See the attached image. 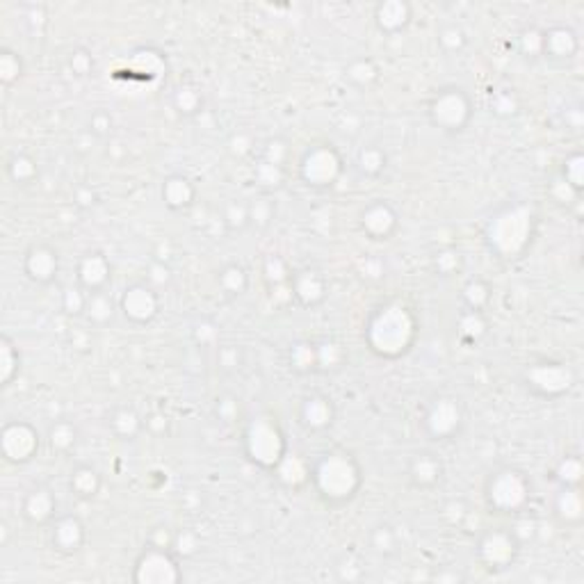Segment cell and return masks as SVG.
Here are the masks:
<instances>
[{"label":"cell","instance_id":"26","mask_svg":"<svg viewBox=\"0 0 584 584\" xmlns=\"http://www.w3.org/2000/svg\"><path fill=\"white\" fill-rule=\"evenodd\" d=\"M345 78L358 90H367L379 80V66L370 58H358L345 66Z\"/></svg>","mask_w":584,"mask_h":584},{"label":"cell","instance_id":"24","mask_svg":"<svg viewBox=\"0 0 584 584\" xmlns=\"http://www.w3.org/2000/svg\"><path fill=\"white\" fill-rule=\"evenodd\" d=\"M101 486H103V480H101L99 471L92 468V465H80V468L74 471V475H71V491H74V495L80 498V500H92V498H96Z\"/></svg>","mask_w":584,"mask_h":584},{"label":"cell","instance_id":"29","mask_svg":"<svg viewBox=\"0 0 584 584\" xmlns=\"http://www.w3.org/2000/svg\"><path fill=\"white\" fill-rule=\"evenodd\" d=\"M84 311H87V315H90L92 323L105 324L108 320H112L114 304H112V299L105 295V290L92 292L90 299H87V308H84Z\"/></svg>","mask_w":584,"mask_h":584},{"label":"cell","instance_id":"2","mask_svg":"<svg viewBox=\"0 0 584 584\" xmlns=\"http://www.w3.org/2000/svg\"><path fill=\"white\" fill-rule=\"evenodd\" d=\"M317 493L327 502H347L361 486V468L347 452H329L317 461L313 471Z\"/></svg>","mask_w":584,"mask_h":584},{"label":"cell","instance_id":"14","mask_svg":"<svg viewBox=\"0 0 584 584\" xmlns=\"http://www.w3.org/2000/svg\"><path fill=\"white\" fill-rule=\"evenodd\" d=\"M112 277V268L103 252H87L78 262V286L87 295L105 290Z\"/></svg>","mask_w":584,"mask_h":584},{"label":"cell","instance_id":"32","mask_svg":"<svg viewBox=\"0 0 584 584\" xmlns=\"http://www.w3.org/2000/svg\"><path fill=\"white\" fill-rule=\"evenodd\" d=\"M219 283H222V288L228 295L235 297V295H243V292L247 290L249 277L247 272H244V268H240V265H226V268L222 270V274H219Z\"/></svg>","mask_w":584,"mask_h":584},{"label":"cell","instance_id":"27","mask_svg":"<svg viewBox=\"0 0 584 584\" xmlns=\"http://www.w3.org/2000/svg\"><path fill=\"white\" fill-rule=\"evenodd\" d=\"M75 441H78V429H75L71 422L60 420V422H55V425H50L49 446L53 452L66 455V452L75 446Z\"/></svg>","mask_w":584,"mask_h":584},{"label":"cell","instance_id":"16","mask_svg":"<svg viewBox=\"0 0 584 584\" xmlns=\"http://www.w3.org/2000/svg\"><path fill=\"white\" fill-rule=\"evenodd\" d=\"M580 50L578 35L566 25H554L550 31H544V50L541 58L553 62H569L573 60Z\"/></svg>","mask_w":584,"mask_h":584},{"label":"cell","instance_id":"39","mask_svg":"<svg viewBox=\"0 0 584 584\" xmlns=\"http://www.w3.org/2000/svg\"><path fill=\"white\" fill-rule=\"evenodd\" d=\"M69 65L75 75H87L92 69H94V60H92V55L84 49H78L75 53H71Z\"/></svg>","mask_w":584,"mask_h":584},{"label":"cell","instance_id":"15","mask_svg":"<svg viewBox=\"0 0 584 584\" xmlns=\"http://www.w3.org/2000/svg\"><path fill=\"white\" fill-rule=\"evenodd\" d=\"M50 545L62 554L78 553L84 545V525L78 516H58L50 527Z\"/></svg>","mask_w":584,"mask_h":584},{"label":"cell","instance_id":"1","mask_svg":"<svg viewBox=\"0 0 584 584\" xmlns=\"http://www.w3.org/2000/svg\"><path fill=\"white\" fill-rule=\"evenodd\" d=\"M416 333V320L404 306L388 304L372 315L367 324V342L379 357L395 358L409 350Z\"/></svg>","mask_w":584,"mask_h":584},{"label":"cell","instance_id":"30","mask_svg":"<svg viewBox=\"0 0 584 584\" xmlns=\"http://www.w3.org/2000/svg\"><path fill=\"white\" fill-rule=\"evenodd\" d=\"M21 75H23V60H21V55L10 49L0 50V78H3V84L12 87L14 83H19Z\"/></svg>","mask_w":584,"mask_h":584},{"label":"cell","instance_id":"34","mask_svg":"<svg viewBox=\"0 0 584 584\" xmlns=\"http://www.w3.org/2000/svg\"><path fill=\"white\" fill-rule=\"evenodd\" d=\"M562 179L575 194L582 192V155L573 154L571 158H566L564 167H562Z\"/></svg>","mask_w":584,"mask_h":584},{"label":"cell","instance_id":"22","mask_svg":"<svg viewBox=\"0 0 584 584\" xmlns=\"http://www.w3.org/2000/svg\"><path fill=\"white\" fill-rule=\"evenodd\" d=\"M197 199V188L188 176H169L163 185V201L167 203L172 210H185L190 208Z\"/></svg>","mask_w":584,"mask_h":584},{"label":"cell","instance_id":"8","mask_svg":"<svg viewBox=\"0 0 584 584\" xmlns=\"http://www.w3.org/2000/svg\"><path fill=\"white\" fill-rule=\"evenodd\" d=\"M179 578L181 571L176 560H173L172 548L149 545L137 560V566H135V580L137 582H176Z\"/></svg>","mask_w":584,"mask_h":584},{"label":"cell","instance_id":"23","mask_svg":"<svg viewBox=\"0 0 584 584\" xmlns=\"http://www.w3.org/2000/svg\"><path fill=\"white\" fill-rule=\"evenodd\" d=\"M108 425L110 429L114 431V436H119L121 441H133L135 436L142 434L144 429V420L137 416L135 409H130V406H119V409H114Z\"/></svg>","mask_w":584,"mask_h":584},{"label":"cell","instance_id":"37","mask_svg":"<svg viewBox=\"0 0 584 584\" xmlns=\"http://www.w3.org/2000/svg\"><path fill=\"white\" fill-rule=\"evenodd\" d=\"M438 44H441L447 53H455V50L464 49V46L468 44V40H465V32L461 31L459 25H447V28H443V31L438 32Z\"/></svg>","mask_w":584,"mask_h":584},{"label":"cell","instance_id":"6","mask_svg":"<svg viewBox=\"0 0 584 584\" xmlns=\"http://www.w3.org/2000/svg\"><path fill=\"white\" fill-rule=\"evenodd\" d=\"M41 446V436L31 422L16 420L7 422L0 431V450H3V459L10 464H28L37 456Z\"/></svg>","mask_w":584,"mask_h":584},{"label":"cell","instance_id":"10","mask_svg":"<svg viewBox=\"0 0 584 584\" xmlns=\"http://www.w3.org/2000/svg\"><path fill=\"white\" fill-rule=\"evenodd\" d=\"M277 429V422L272 425V422L258 420L247 431L249 455H252L253 461H258L261 465H268V468L283 459V436L277 434L272 441H268Z\"/></svg>","mask_w":584,"mask_h":584},{"label":"cell","instance_id":"5","mask_svg":"<svg viewBox=\"0 0 584 584\" xmlns=\"http://www.w3.org/2000/svg\"><path fill=\"white\" fill-rule=\"evenodd\" d=\"M342 172V158L332 144L313 146L299 160V176L306 185L317 190L332 188Z\"/></svg>","mask_w":584,"mask_h":584},{"label":"cell","instance_id":"33","mask_svg":"<svg viewBox=\"0 0 584 584\" xmlns=\"http://www.w3.org/2000/svg\"><path fill=\"white\" fill-rule=\"evenodd\" d=\"M173 105H176V110H179L183 117H192V114H197L199 110H201L203 99L201 94H199V90H194V87H190V84H183V87L176 90Z\"/></svg>","mask_w":584,"mask_h":584},{"label":"cell","instance_id":"36","mask_svg":"<svg viewBox=\"0 0 584 584\" xmlns=\"http://www.w3.org/2000/svg\"><path fill=\"white\" fill-rule=\"evenodd\" d=\"M520 50H523L525 58H541V50H544V31H536V28H527V31L520 32Z\"/></svg>","mask_w":584,"mask_h":584},{"label":"cell","instance_id":"18","mask_svg":"<svg viewBox=\"0 0 584 584\" xmlns=\"http://www.w3.org/2000/svg\"><path fill=\"white\" fill-rule=\"evenodd\" d=\"M413 19V10L409 3H400V0H393V3H379L375 7V21L379 25V31L388 32V35H397V32L406 31L409 23Z\"/></svg>","mask_w":584,"mask_h":584},{"label":"cell","instance_id":"38","mask_svg":"<svg viewBox=\"0 0 584 584\" xmlns=\"http://www.w3.org/2000/svg\"><path fill=\"white\" fill-rule=\"evenodd\" d=\"M87 299H90V295L80 286L69 288L65 295V311L69 313V315H83L84 308H87Z\"/></svg>","mask_w":584,"mask_h":584},{"label":"cell","instance_id":"11","mask_svg":"<svg viewBox=\"0 0 584 584\" xmlns=\"http://www.w3.org/2000/svg\"><path fill=\"white\" fill-rule=\"evenodd\" d=\"M518 554V536L514 530H493L482 539L480 560L486 569H507Z\"/></svg>","mask_w":584,"mask_h":584},{"label":"cell","instance_id":"9","mask_svg":"<svg viewBox=\"0 0 584 584\" xmlns=\"http://www.w3.org/2000/svg\"><path fill=\"white\" fill-rule=\"evenodd\" d=\"M119 308L133 324L154 323L155 315L160 313L158 292H155V288L149 286V283H135V286L124 290Z\"/></svg>","mask_w":584,"mask_h":584},{"label":"cell","instance_id":"20","mask_svg":"<svg viewBox=\"0 0 584 584\" xmlns=\"http://www.w3.org/2000/svg\"><path fill=\"white\" fill-rule=\"evenodd\" d=\"M290 290L292 297L297 299L299 304H304V306H315V304L323 302L324 295H327V283H324V279L317 272L306 270V272H299L295 274V277H290Z\"/></svg>","mask_w":584,"mask_h":584},{"label":"cell","instance_id":"35","mask_svg":"<svg viewBox=\"0 0 584 584\" xmlns=\"http://www.w3.org/2000/svg\"><path fill=\"white\" fill-rule=\"evenodd\" d=\"M370 539L379 554H393L397 550V535L391 525H379V527H375Z\"/></svg>","mask_w":584,"mask_h":584},{"label":"cell","instance_id":"40","mask_svg":"<svg viewBox=\"0 0 584 584\" xmlns=\"http://www.w3.org/2000/svg\"><path fill=\"white\" fill-rule=\"evenodd\" d=\"M110 126H112V119H110V117L105 112H96L94 117H92V121H90V128L94 130V133H99V135L108 133Z\"/></svg>","mask_w":584,"mask_h":584},{"label":"cell","instance_id":"21","mask_svg":"<svg viewBox=\"0 0 584 584\" xmlns=\"http://www.w3.org/2000/svg\"><path fill=\"white\" fill-rule=\"evenodd\" d=\"M443 475V464L441 459L431 452H420L411 459L409 464V480L418 489H431L441 482Z\"/></svg>","mask_w":584,"mask_h":584},{"label":"cell","instance_id":"31","mask_svg":"<svg viewBox=\"0 0 584 584\" xmlns=\"http://www.w3.org/2000/svg\"><path fill=\"white\" fill-rule=\"evenodd\" d=\"M357 164L366 176H379L386 169V154L379 146H366L358 151Z\"/></svg>","mask_w":584,"mask_h":584},{"label":"cell","instance_id":"12","mask_svg":"<svg viewBox=\"0 0 584 584\" xmlns=\"http://www.w3.org/2000/svg\"><path fill=\"white\" fill-rule=\"evenodd\" d=\"M23 272L40 286H49L60 272V256L50 244H32L23 258Z\"/></svg>","mask_w":584,"mask_h":584},{"label":"cell","instance_id":"13","mask_svg":"<svg viewBox=\"0 0 584 584\" xmlns=\"http://www.w3.org/2000/svg\"><path fill=\"white\" fill-rule=\"evenodd\" d=\"M361 228L370 235V240H391L393 233L397 231V213L391 203L376 199L363 208Z\"/></svg>","mask_w":584,"mask_h":584},{"label":"cell","instance_id":"7","mask_svg":"<svg viewBox=\"0 0 584 584\" xmlns=\"http://www.w3.org/2000/svg\"><path fill=\"white\" fill-rule=\"evenodd\" d=\"M461 420H464V413L455 397H436L422 418V425L431 436V441H447L459 431Z\"/></svg>","mask_w":584,"mask_h":584},{"label":"cell","instance_id":"3","mask_svg":"<svg viewBox=\"0 0 584 584\" xmlns=\"http://www.w3.org/2000/svg\"><path fill=\"white\" fill-rule=\"evenodd\" d=\"M473 117V101L461 87H443L429 103V121L447 135L461 133Z\"/></svg>","mask_w":584,"mask_h":584},{"label":"cell","instance_id":"17","mask_svg":"<svg viewBox=\"0 0 584 584\" xmlns=\"http://www.w3.org/2000/svg\"><path fill=\"white\" fill-rule=\"evenodd\" d=\"M21 514L32 525L53 523V520L58 518V500H55V495L50 493V489L37 486V489H32L31 493L25 495Z\"/></svg>","mask_w":584,"mask_h":584},{"label":"cell","instance_id":"25","mask_svg":"<svg viewBox=\"0 0 584 584\" xmlns=\"http://www.w3.org/2000/svg\"><path fill=\"white\" fill-rule=\"evenodd\" d=\"M7 176L14 185H31L40 179V167L37 160L28 154H14L7 160Z\"/></svg>","mask_w":584,"mask_h":584},{"label":"cell","instance_id":"4","mask_svg":"<svg viewBox=\"0 0 584 584\" xmlns=\"http://www.w3.org/2000/svg\"><path fill=\"white\" fill-rule=\"evenodd\" d=\"M532 486L523 473L514 468L498 471L486 486V500L498 514H518L530 502Z\"/></svg>","mask_w":584,"mask_h":584},{"label":"cell","instance_id":"28","mask_svg":"<svg viewBox=\"0 0 584 584\" xmlns=\"http://www.w3.org/2000/svg\"><path fill=\"white\" fill-rule=\"evenodd\" d=\"M0 357H3V386H10L21 372V354L7 336L0 341Z\"/></svg>","mask_w":584,"mask_h":584},{"label":"cell","instance_id":"19","mask_svg":"<svg viewBox=\"0 0 584 584\" xmlns=\"http://www.w3.org/2000/svg\"><path fill=\"white\" fill-rule=\"evenodd\" d=\"M333 416H336V409L327 395L306 397L302 402V409H299V420L313 431L329 429L333 425Z\"/></svg>","mask_w":584,"mask_h":584}]
</instances>
